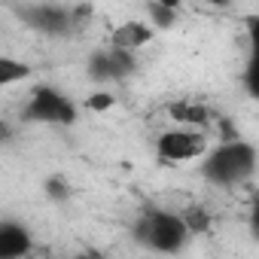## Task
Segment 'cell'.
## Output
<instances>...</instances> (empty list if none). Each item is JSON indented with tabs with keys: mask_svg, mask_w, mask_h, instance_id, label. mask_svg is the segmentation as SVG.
Listing matches in <instances>:
<instances>
[{
	"mask_svg": "<svg viewBox=\"0 0 259 259\" xmlns=\"http://www.w3.org/2000/svg\"><path fill=\"white\" fill-rule=\"evenodd\" d=\"M259 165L256 147L247 141H223L220 147H210V153L201 159V177L210 186L235 189L253 177Z\"/></svg>",
	"mask_w": 259,
	"mask_h": 259,
	"instance_id": "cell-1",
	"label": "cell"
},
{
	"mask_svg": "<svg viewBox=\"0 0 259 259\" xmlns=\"http://www.w3.org/2000/svg\"><path fill=\"white\" fill-rule=\"evenodd\" d=\"M132 235H135V241L141 247H147L150 253H159V256L180 253L189 244V238H192V232L183 223V217L180 213H171V210H162V207L144 210L135 220Z\"/></svg>",
	"mask_w": 259,
	"mask_h": 259,
	"instance_id": "cell-2",
	"label": "cell"
},
{
	"mask_svg": "<svg viewBox=\"0 0 259 259\" xmlns=\"http://www.w3.org/2000/svg\"><path fill=\"white\" fill-rule=\"evenodd\" d=\"M156 153L168 165H186V162L204 159L210 153V147H207L204 132H195V128H168L156 141Z\"/></svg>",
	"mask_w": 259,
	"mask_h": 259,
	"instance_id": "cell-3",
	"label": "cell"
},
{
	"mask_svg": "<svg viewBox=\"0 0 259 259\" xmlns=\"http://www.w3.org/2000/svg\"><path fill=\"white\" fill-rule=\"evenodd\" d=\"M22 116H25L28 122L70 125V122H76V107H73V101H70L64 92H58V89H52V85H40V89L31 95V101L25 104Z\"/></svg>",
	"mask_w": 259,
	"mask_h": 259,
	"instance_id": "cell-4",
	"label": "cell"
},
{
	"mask_svg": "<svg viewBox=\"0 0 259 259\" xmlns=\"http://www.w3.org/2000/svg\"><path fill=\"white\" fill-rule=\"evenodd\" d=\"M22 19L28 22V28L49 34V37H64L73 31L76 13L67 7H55V4H31L22 10Z\"/></svg>",
	"mask_w": 259,
	"mask_h": 259,
	"instance_id": "cell-5",
	"label": "cell"
},
{
	"mask_svg": "<svg viewBox=\"0 0 259 259\" xmlns=\"http://www.w3.org/2000/svg\"><path fill=\"white\" fill-rule=\"evenodd\" d=\"M132 70H135V55L113 49V46L95 52L92 61H89V73L95 79H119V76H128Z\"/></svg>",
	"mask_w": 259,
	"mask_h": 259,
	"instance_id": "cell-6",
	"label": "cell"
},
{
	"mask_svg": "<svg viewBox=\"0 0 259 259\" xmlns=\"http://www.w3.org/2000/svg\"><path fill=\"white\" fill-rule=\"evenodd\" d=\"M31 250H34V238L22 223L16 220L0 223V259H28Z\"/></svg>",
	"mask_w": 259,
	"mask_h": 259,
	"instance_id": "cell-7",
	"label": "cell"
},
{
	"mask_svg": "<svg viewBox=\"0 0 259 259\" xmlns=\"http://www.w3.org/2000/svg\"><path fill=\"white\" fill-rule=\"evenodd\" d=\"M150 40H153V28H150V22H141V19H128L110 31V46L122 49V52H132V55L138 49H144Z\"/></svg>",
	"mask_w": 259,
	"mask_h": 259,
	"instance_id": "cell-8",
	"label": "cell"
},
{
	"mask_svg": "<svg viewBox=\"0 0 259 259\" xmlns=\"http://www.w3.org/2000/svg\"><path fill=\"white\" fill-rule=\"evenodd\" d=\"M247 67H244V89L250 98L259 101V16L247 19Z\"/></svg>",
	"mask_w": 259,
	"mask_h": 259,
	"instance_id": "cell-9",
	"label": "cell"
},
{
	"mask_svg": "<svg viewBox=\"0 0 259 259\" xmlns=\"http://www.w3.org/2000/svg\"><path fill=\"white\" fill-rule=\"evenodd\" d=\"M177 13H180V7L177 4H171V0H150L147 4V19H150V28H159V31H168V28H174L177 25Z\"/></svg>",
	"mask_w": 259,
	"mask_h": 259,
	"instance_id": "cell-10",
	"label": "cell"
},
{
	"mask_svg": "<svg viewBox=\"0 0 259 259\" xmlns=\"http://www.w3.org/2000/svg\"><path fill=\"white\" fill-rule=\"evenodd\" d=\"M31 76V67L25 64V61H19V58H13V55H4L0 58V89H10V85H16V82H25Z\"/></svg>",
	"mask_w": 259,
	"mask_h": 259,
	"instance_id": "cell-11",
	"label": "cell"
},
{
	"mask_svg": "<svg viewBox=\"0 0 259 259\" xmlns=\"http://www.w3.org/2000/svg\"><path fill=\"white\" fill-rule=\"evenodd\" d=\"M180 217H183V223L189 226V232H192V235H201V232H207V229L213 226L210 213H207L201 204H192V207H189L186 213H180Z\"/></svg>",
	"mask_w": 259,
	"mask_h": 259,
	"instance_id": "cell-12",
	"label": "cell"
},
{
	"mask_svg": "<svg viewBox=\"0 0 259 259\" xmlns=\"http://www.w3.org/2000/svg\"><path fill=\"white\" fill-rule=\"evenodd\" d=\"M171 113L177 116V122H186V125H204L210 119L207 110L198 104H177V107H171Z\"/></svg>",
	"mask_w": 259,
	"mask_h": 259,
	"instance_id": "cell-13",
	"label": "cell"
},
{
	"mask_svg": "<svg viewBox=\"0 0 259 259\" xmlns=\"http://www.w3.org/2000/svg\"><path fill=\"white\" fill-rule=\"evenodd\" d=\"M85 107L92 110V113H107V110H113L116 107V95L113 92H92L89 98H85Z\"/></svg>",
	"mask_w": 259,
	"mask_h": 259,
	"instance_id": "cell-14",
	"label": "cell"
},
{
	"mask_svg": "<svg viewBox=\"0 0 259 259\" xmlns=\"http://www.w3.org/2000/svg\"><path fill=\"white\" fill-rule=\"evenodd\" d=\"M46 195H49L52 201H67V198H70V183H67L64 177H49V180H46Z\"/></svg>",
	"mask_w": 259,
	"mask_h": 259,
	"instance_id": "cell-15",
	"label": "cell"
},
{
	"mask_svg": "<svg viewBox=\"0 0 259 259\" xmlns=\"http://www.w3.org/2000/svg\"><path fill=\"white\" fill-rule=\"evenodd\" d=\"M247 226H250V235L259 241V195H253V201H250V210H247Z\"/></svg>",
	"mask_w": 259,
	"mask_h": 259,
	"instance_id": "cell-16",
	"label": "cell"
},
{
	"mask_svg": "<svg viewBox=\"0 0 259 259\" xmlns=\"http://www.w3.org/2000/svg\"><path fill=\"white\" fill-rule=\"evenodd\" d=\"M73 259H107V256H104V253H101L98 247H85V250H79V253H76Z\"/></svg>",
	"mask_w": 259,
	"mask_h": 259,
	"instance_id": "cell-17",
	"label": "cell"
}]
</instances>
